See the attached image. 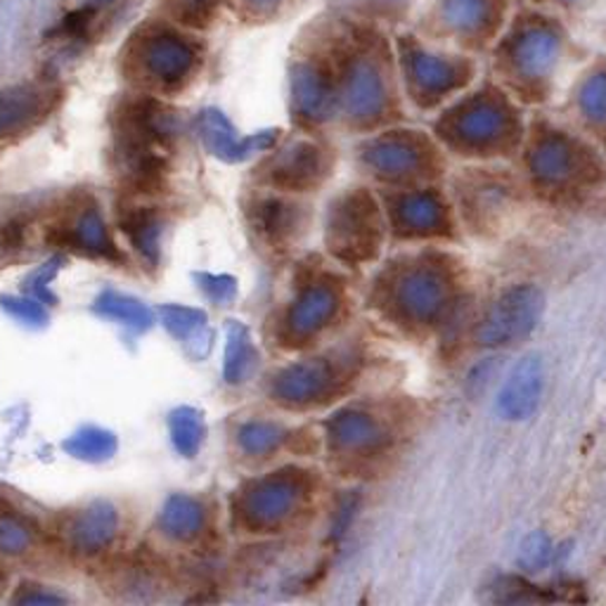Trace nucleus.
Wrapping results in <instances>:
<instances>
[{"label": "nucleus", "mask_w": 606, "mask_h": 606, "mask_svg": "<svg viewBox=\"0 0 606 606\" xmlns=\"http://www.w3.org/2000/svg\"><path fill=\"white\" fill-rule=\"evenodd\" d=\"M315 492L311 471L287 467L246 481L233 498V519L246 534H280L306 515Z\"/></svg>", "instance_id": "nucleus-3"}, {"label": "nucleus", "mask_w": 606, "mask_h": 606, "mask_svg": "<svg viewBox=\"0 0 606 606\" xmlns=\"http://www.w3.org/2000/svg\"><path fill=\"white\" fill-rule=\"evenodd\" d=\"M55 242L60 246H69V250L81 252L90 258H107V261H119L121 254L117 244L109 237V227L98 212V206H88L76 216L67 227L55 231Z\"/></svg>", "instance_id": "nucleus-20"}, {"label": "nucleus", "mask_w": 606, "mask_h": 606, "mask_svg": "<svg viewBox=\"0 0 606 606\" xmlns=\"http://www.w3.org/2000/svg\"><path fill=\"white\" fill-rule=\"evenodd\" d=\"M164 328L174 334L183 344H187L189 355L197 360L212 351V330L206 328V313L193 306H178V303H166L159 309Z\"/></svg>", "instance_id": "nucleus-23"}, {"label": "nucleus", "mask_w": 606, "mask_h": 606, "mask_svg": "<svg viewBox=\"0 0 606 606\" xmlns=\"http://www.w3.org/2000/svg\"><path fill=\"white\" fill-rule=\"evenodd\" d=\"M553 543L543 534V530H534V534L526 536L519 549V566L526 574H538L543 568L549 566L553 561Z\"/></svg>", "instance_id": "nucleus-31"}, {"label": "nucleus", "mask_w": 606, "mask_h": 606, "mask_svg": "<svg viewBox=\"0 0 606 606\" xmlns=\"http://www.w3.org/2000/svg\"><path fill=\"white\" fill-rule=\"evenodd\" d=\"M119 227L121 233L128 237L133 250L138 256L155 265L162 254V216L155 206L138 204L128 197L119 206Z\"/></svg>", "instance_id": "nucleus-21"}, {"label": "nucleus", "mask_w": 606, "mask_h": 606, "mask_svg": "<svg viewBox=\"0 0 606 606\" xmlns=\"http://www.w3.org/2000/svg\"><path fill=\"white\" fill-rule=\"evenodd\" d=\"M244 214L256 237L273 250H284V246L296 242L301 233H306L309 225L306 206L277 195L252 197L244 206Z\"/></svg>", "instance_id": "nucleus-14"}, {"label": "nucleus", "mask_w": 606, "mask_h": 606, "mask_svg": "<svg viewBox=\"0 0 606 606\" xmlns=\"http://www.w3.org/2000/svg\"><path fill=\"white\" fill-rule=\"evenodd\" d=\"M511 119L496 105H477L465 109L460 117L448 119L441 128V138L460 155H505L515 145Z\"/></svg>", "instance_id": "nucleus-12"}, {"label": "nucleus", "mask_w": 606, "mask_h": 606, "mask_svg": "<svg viewBox=\"0 0 606 606\" xmlns=\"http://www.w3.org/2000/svg\"><path fill=\"white\" fill-rule=\"evenodd\" d=\"M325 244L344 265H365L379 256L384 244V216L370 189L353 187L330 202Z\"/></svg>", "instance_id": "nucleus-5"}, {"label": "nucleus", "mask_w": 606, "mask_h": 606, "mask_svg": "<svg viewBox=\"0 0 606 606\" xmlns=\"http://www.w3.org/2000/svg\"><path fill=\"white\" fill-rule=\"evenodd\" d=\"M178 119L159 100L130 98L114 111L111 168L126 195H155L164 187Z\"/></svg>", "instance_id": "nucleus-2"}, {"label": "nucleus", "mask_w": 606, "mask_h": 606, "mask_svg": "<svg viewBox=\"0 0 606 606\" xmlns=\"http://www.w3.org/2000/svg\"><path fill=\"white\" fill-rule=\"evenodd\" d=\"M95 313L109 317L119 325H126L136 332H145L152 325H155V315L145 306L143 301L126 296L121 292H102L98 299H95Z\"/></svg>", "instance_id": "nucleus-25"}, {"label": "nucleus", "mask_w": 606, "mask_h": 606, "mask_svg": "<svg viewBox=\"0 0 606 606\" xmlns=\"http://www.w3.org/2000/svg\"><path fill=\"white\" fill-rule=\"evenodd\" d=\"M197 130L204 147L225 164H242L256 152H265L275 145L277 130H263L250 138H240L233 124L218 109H204L197 119Z\"/></svg>", "instance_id": "nucleus-16"}, {"label": "nucleus", "mask_w": 606, "mask_h": 606, "mask_svg": "<svg viewBox=\"0 0 606 606\" xmlns=\"http://www.w3.org/2000/svg\"><path fill=\"white\" fill-rule=\"evenodd\" d=\"M36 536V524L12 505L0 500V553L8 557H22L33 547Z\"/></svg>", "instance_id": "nucleus-27"}, {"label": "nucleus", "mask_w": 606, "mask_h": 606, "mask_svg": "<svg viewBox=\"0 0 606 606\" xmlns=\"http://www.w3.org/2000/svg\"><path fill=\"white\" fill-rule=\"evenodd\" d=\"M322 429H325L328 452L334 460L351 465V469L389 458L398 441L391 417L368 405H346L332 412Z\"/></svg>", "instance_id": "nucleus-6"}, {"label": "nucleus", "mask_w": 606, "mask_h": 606, "mask_svg": "<svg viewBox=\"0 0 606 606\" xmlns=\"http://www.w3.org/2000/svg\"><path fill=\"white\" fill-rule=\"evenodd\" d=\"M528 176L536 189L549 195H571L599 180V162L590 149L561 133H545L528 149Z\"/></svg>", "instance_id": "nucleus-7"}, {"label": "nucleus", "mask_w": 606, "mask_h": 606, "mask_svg": "<svg viewBox=\"0 0 606 606\" xmlns=\"http://www.w3.org/2000/svg\"><path fill=\"white\" fill-rule=\"evenodd\" d=\"M168 431H170L174 448L183 454V458L187 460L197 458V452L202 450L206 439V422H204L202 410L189 408V405L176 408L168 414Z\"/></svg>", "instance_id": "nucleus-26"}, {"label": "nucleus", "mask_w": 606, "mask_h": 606, "mask_svg": "<svg viewBox=\"0 0 606 606\" xmlns=\"http://www.w3.org/2000/svg\"><path fill=\"white\" fill-rule=\"evenodd\" d=\"M14 602L17 604H60L65 599L60 595H50V593L33 590V587H27L25 593H17L14 595Z\"/></svg>", "instance_id": "nucleus-37"}, {"label": "nucleus", "mask_w": 606, "mask_h": 606, "mask_svg": "<svg viewBox=\"0 0 606 606\" xmlns=\"http://www.w3.org/2000/svg\"><path fill=\"white\" fill-rule=\"evenodd\" d=\"M332 162L315 143L299 140L265 162L258 170L261 183L280 193H311L328 180Z\"/></svg>", "instance_id": "nucleus-13"}, {"label": "nucleus", "mask_w": 606, "mask_h": 606, "mask_svg": "<svg viewBox=\"0 0 606 606\" xmlns=\"http://www.w3.org/2000/svg\"><path fill=\"white\" fill-rule=\"evenodd\" d=\"M543 395V360L530 353L511 368L498 395V412L509 422H524L540 405Z\"/></svg>", "instance_id": "nucleus-17"}, {"label": "nucleus", "mask_w": 606, "mask_h": 606, "mask_svg": "<svg viewBox=\"0 0 606 606\" xmlns=\"http://www.w3.org/2000/svg\"><path fill=\"white\" fill-rule=\"evenodd\" d=\"M55 107V90L46 86H14L0 90V140L41 124Z\"/></svg>", "instance_id": "nucleus-18"}, {"label": "nucleus", "mask_w": 606, "mask_h": 606, "mask_svg": "<svg viewBox=\"0 0 606 606\" xmlns=\"http://www.w3.org/2000/svg\"><path fill=\"white\" fill-rule=\"evenodd\" d=\"M583 109L595 121H606V81H597L583 95Z\"/></svg>", "instance_id": "nucleus-35"}, {"label": "nucleus", "mask_w": 606, "mask_h": 606, "mask_svg": "<svg viewBox=\"0 0 606 606\" xmlns=\"http://www.w3.org/2000/svg\"><path fill=\"white\" fill-rule=\"evenodd\" d=\"M6 571H3V566H0V590H3V587H6Z\"/></svg>", "instance_id": "nucleus-38"}, {"label": "nucleus", "mask_w": 606, "mask_h": 606, "mask_svg": "<svg viewBox=\"0 0 606 606\" xmlns=\"http://www.w3.org/2000/svg\"><path fill=\"white\" fill-rule=\"evenodd\" d=\"M344 309V287L332 275H317L301 284L294 301L284 309L277 336L282 346L303 349L325 332Z\"/></svg>", "instance_id": "nucleus-8"}, {"label": "nucleus", "mask_w": 606, "mask_h": 606, "mask_svg": "<svg viewBox=\"0 0 606 606\" xmlns=\"http://www.w3.org/2000/svg\"><path fill=\"white\" fill-rule=\"evenodd\" d=\"M162 534L176 543H193L197 540L206 528V507L185 492L170 496L159 515Z\"/></svg>", "instance_id": "nucleus-22"}, {"label": "nucleus", "mask_w": 606, "mask_h": 606, "mask_svg": "<svg viewBox=\"0 0 606 606\" xmlns=\"http://www.w3.org/2000/svg\"><path fill=\"white\" fill-rule=\"evenodd\" d=\"M545 299L534 284H517L500 294L486 317L477 325L473 341L483 349H498L519 341L536 330Z\"/></svg>", "instance_id": "nucleus-10"}, {"label": "nucleus", "mask_w": 606, "mask_h": 606, "mask_svg": "<svg viewBox=\"0 0 606 606\" xmlns=\"http://www.w3.org/2000/svg\"><path fill=\"white\" fill-rule=\"evenodd\" d=\"M458 301V277L443 254H422L391 263L377 277L372 303L405 332L441 328Z\"/></svg>", "instance_id": "nucleus-1"}, {"label": "nucleus", "mask_w": 606, "mask_h": 606, "mask_svg": "<svg viewBox=\"0 0 606 606\" xmlns=\"http://www.w3.org/2000/svg\"><path fill=\"white\" fill-rule=\"evenodd\" d=\"M57 271H60V261L52 258L50 263H46L43 268H38L29 280H27V290L31 296H36L38 301H43V303H55V294L50 292V282L52 277L57 275Z\"/></svg>", "instance_id": "nucleus-34"}, {"label": "nucleus", "mask_w": 606, "mask_h": 606, "mask_svg": "<svg viewBox=\"0 0 606 606\" xmlns=\"http://www.w3.org/2000/svg\"><path fill=\"white\" fill-rule=\"evenodd\" d=\"M95 3H109V0H95Z\"/></svg>", "instance_id": "nucleus-39"}, {"label": "nucleus", "mask_w": 606, "mask_h": 606, "mask_svg": "<svg viewBox=\"0 0 606 606\" xmlns=\"http://www.w3.org/2000/svg\"><path fill=\"white\" fill-rule=\"evenodd\" d=\"M490 590L496 593L490 602H505V604H536V602H555L559 595H553L547 590H540L538 585H530L528 580L519 576H502L490 585Z\"/></svg>", "instance_id": "nucleus-30"}, {"label": "nucleus", "mask_w": 606, "mask_h": 606, "mask_svg": "<svg viewBox=\"0 0 606 606\" xmlns=\"http://www.w3.org/2000/svg\"><path fill=\"white\" fill-rule=\"evenodd\" d=\"M119 534V511L109 502H95L69 519L65 526L67 545L76 555L92 557L100 555L117 540Z\"/></svg>", "instance_id": "nucleus-19"}, {"label": "nucleus", "mask_w": 606, "mask_h": 606, "mask_svg": "<svg viewBox=\"0 0 606 606\" xmlns=\"http://www.w3.org/2000/svg\"><path fill=\"white\" fill-rule=\"evenodd\" d=\"M136 65L145 81L162 88H174L180 86L193 71L195 50L178 33L157 31L138 48Z\"/></svg>", "instance_id": "nucleus-15"}, {"label": "nucleus", "mask_w": 606, "mask_h": 606, "mask_svg": "<svg viewBox=\"0 0 606 606\" xmlns=\"http://www.w3.org/2000/svg\"><path fill=\"white\" fill-rule=\"evenodd\" d=\"M290 439V431L271 420H252L237 429V446L250 458H268L277 452L284 441Z\"/></svg>", "instance_id": "nucleus-28"}, {"label": "nucleus", "mask_w": 606, "mask_h": 606, "mask_svg": "<svg viewBox=\"0 0 606 606\" xmlns=\"http://www.w3.org/2000/svg\"><path fill=\"white\" fill-rule=\"evenodd\" d=\"M62 448L81 462H105L117 452V436L100 427H84L71 433Z\"/></svg>", "instance_id": "nucleus-29"}, {"label": "nucleus", "mask_w": 606, "mask_h": 606, "mask_svg": "<svg viewBox=\"0 0 606 606\" xmlns=\"http://www.w3.org/2000/svg\"><path fill=\"white\" fill-rule=\"evenodd\" d=\"M199 290L208 301L225 306L237 296V280L233 275H214V273H197L195 275Z\"/></svg>", "instance_id": "nucleus-33"}, {"label": "nucleus", "mask_w": 606, "mask_h": 606, "mask_svg": "<svg viewBox=\"0 0 606 606\" xmlns=\"http://www.w3.org/2000/svg\"><path fill=\"white\" fill-rule=\"evenodd\" d=\"M90 14L92 12L88 8L67 14L65 22L57 27V36H81L90 25Z\"/></svg>", "instance_id": "nucleus-36"}, {"label": "nucleus", "mask_w": 606, "mask_h": 606, "mask_svg": "<svg viewBox=\"0 0 606 606\" xmlns=\"http://www.w3.org/2000/svg\"><path fill=\"white\" fill-rule=\"evenodd\" d=\"M360 164L370 174L389 185H412L420 180H429L439 174V162H436L433 147L414 133L403 136H382L370 140L360 149Z\"/></svg>", "instance_id": "nucleus-9"}, {"label": "nucleus", "mask_w": 606, "mask_h": 606, "mask_svg": "<svg viewBox=\"0 0 606 606\" xmlns=\"http://www.w3.org/2000/svg\"><path fill=\"white\" fill-rule=\"evenodd\" d=\"M360 365L363 355L351 346L299 360L271 377L268 395L284 410L325 408L351 387Z\"/></svg>", "instance_id": "nucleus-4"}, {"label": "nucleus", "mask_w": 606, "mask_h": 606, "mask_svg": "<svg viewBox=\"0 0 606 606\" xmlns=\"http://www.w3.org/2000/svg\"><path fill=\"white\" fill-rule=\"evenodd\" d=\"M391 233L401 240H446L454 221L439 189H403L387 199Z\"/></svg>", "instance_id": "nucleus-11"}, {"label": "nucleus", "mask_w": 606, "mask_h": 606, "mask_svg": "<svg viewBox=\"0 0 606 606\" xmlns=\"http://www.w3.org/2000/svg\"><path fill=\"white\" fill-rule=\"evenodd\" d=\"M256 368H258V351L254 346L250 328L240 320H227L223 379L227 384L240 387L256 372Z\"/></svg>", "instance_id": "nucleus-24"}, {"label": "nucleus", "mask_w": 606, "mask_h": 606, "mask_svg": "<svg viewBox=\"0 0 606 606\" xmlns=\"http://www.w3.org/2000/svg\"><path fill=\"white\" fill-rule=\"evenodd\" d=\"M0 306L6 309L8 315H12L14 320L25 322V325L31 328H41L48 322V309L43 301H38L36 296H3L0 299Z\"/></svg>", "instance_id": "nucleus-32"}]
</instances>
